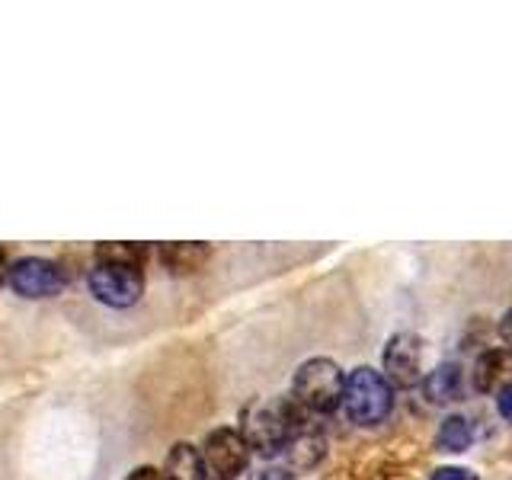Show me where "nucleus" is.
<instances>
[{
	"label": "nucleus",
	"instance_id": "nucleus-1",
	"mask_svg": "<svg viewBox=\"0 0 512 480\" xmlns=\"http://www.w3.org/2000/svg\"><path fill=\"white\" fill-rule=\"evenodd\" d=\"M304 413L308 410L295 397H276L269 404H256L244 420V439L253 452H260L266 458L279 455L304 429V423H308Z\"/></svg>",
	"mask_w": 512,
	"mask_h": 480
},
{
	"label": "nucleus",
	"instance_id": "nucleus-5",
	"mask_svg": "<svg viewBox=\"0 0 512 480\" xmlns=\"http://www.w3.org/2000/svg\"><path fill=\"white\" fill-rule=\"evenodd\" d=\"M90 292L96 301L109 304V308H132L144 295V276L141 269H128V266H109V263H96L87 276Z\"/></svg>",
	"mask_w": 512,
	"mask_h": 480
},
{
	"label": "nucleus",
	"instance_id": "nucleus-13",
	"mask_svg": "<svg viewBox=\"0 0 512 480\" xmlns=\"http://www.w3.org/2000/svg\"><path fill=\"white\" fill-rule=\"evenodd\" d=\"M471 445V429L464 416H448V420L439 426V436H436V448L439 452H464Z\"/></svg>",
	"mask_w": 512,
	"mask_h": 480
},
{
	"label": "nucleus",
	"instance_id": "nucleus-8",
	"mask_svg": "<svg viewBox=\"0 0 512 480\" xmlns=\"http://www.w3.org/2000/svg\"><path fill=\"white\" fill-rule=\"evenodd\" d=\"M160 477H164V480H208L202 452L196 445H189V442H176L170 448L167 464H164V471H160Z\"/></svg>",
	"mask_w": 512,
	"mask_h": 480
},
{
	"label": "nucleus",
	"instance_id": "nucleus-6",
	"mask_svg": "<svg viewBox=\"0 0 512 480\" xmlns=\"http://www.w3.org/2000/svg\"><path fill=\"white\" fill-rule=\"evenodd\" d=\"M384 378L391 388H413L423 381V340L416 333H397L384 346Z\"/></svg>",
	"mask_w": 512,
	"mask_h": 480
},
{
	"label": "nucleus",
	"instance_id": "nucleus-7",
	"mask_svg": "<svg viewBox=\"0 0 512 480\" xmlns=\"http://www.w3.org/2000/svg\"><path fill=\"white\" fill-rule=\"evenodd\" d=\"M10 288L20 298H52L64 288L61 269L52 260H42V256H26V260H16L7 272Z\"/></svg>",
	"mask_w": 512,
	"mask_h": 480
},
{
	"label": "nucleus",
	"instance_id": "nucleus-15",
	"mask_svg": "<svg viewBox=\"0 0 512 480\" xmlns=\"http://www.w3.org/2000/svg\"><path fill=\"white\" fill-rule=\"evenodd\" d=\"M496 410H500L503 420L512 423V384H503V388L496 391Z\"/></svg>",
	"mask_w": 512,
	"mask_h": 480
},
{
	"label": "nucleus",
	"instance_id": "nucleus-4",
	"mask_svg": "<svg viewBox=\"0 0 512 480\" xmlns=\"http://www.w3.org/2000/svg\"><path fill=\"white\" fill-rule=\"evenodd\" d=\"M205 471L212 480H234L237 474H244L250 461V445L244 439V432H237L231 426H221L215 432H208L205 448H202Z\"/></svg>",
	"mask_w": 512,
	"mask_h": 480
},
{
	"label": "nucleus",
	"instance_id": "nucleus-9",
	"mask_svg": "<svg viewBox=\"0 0 512 480\" xmlns=\"http://www.w3.org/2000/svg\"><path fill=\"white\" fill-rule=\"evenodd\" d=\"M423 388V397L429 400V404H448V400L458 397V388H461V368L452 362V365H439L432 368V372L420 381Z\"/></svg>",
	"mask_w": 512,
	"mask_h": 480
},
{
	"label": "nucleus",
	"instance_id": "nucleus-18",
	"mask_svg": "<svg viewBox=\"0 0 512 480\" xmlns=\"http://www.w3.org/2000/svg\"><path fill=\"white\" fill-rule=\"evenodd\" d=\"M125 480H164V477H160V471H157V468H151V464H144V468H135V471L128 474Z\"/></svg>",
	"mask_w": 512,
	"mask_h": 480
},
{
	"label": "nucleus",
	"instance_id": "nucleus-17",
	"mask_svg": "<svg viewBox=\"0 0 512 480\" xmlns=\"http://www.w3.org/2000/svg\"><path fill=\"white\" fill-rule=\"evenodd\" d=\"M253 480H295V477L288 468H263V471L253 474Z\"/></svg>",
	"mask_w": 512,
	"mask_h": 480
},
{
	"label": "nucleus",
	"instance_id": "nucleus-2",
	"mask_svg": "<svg viewBox=\"0 0 512 480\" xmlns=\"http://www.w3.org/2000/svg\"><path fill=\"white\" fill-rule=\"evenodd\" d=\"M394 407V388L381 372L368 365H359L356 372H349L346 388H343V410L352 423L359 426H375Z\"/></svg>",
	"mask_w": 512,
	"mask_h": 480
},
{
	"label": "nucleus",
	"instance_id": "nucleus-12",
	"mask_svg": "<svg viewBox=\"0 0 512 480\" xmlns=\"http://www.w3.org/2000/svg\"><path fill=\"white\" fill-rule=\"evenodd\" d=\"M285 455L295 468H311V464L320 461V455H324V439L314 436V432H308V429H301L298 436L288 442Z\"/></svg>",
	"mask_w": 512,
	"mask_h": 480
},
{
	"label": "nucleus",
	"instance_id": "nucleus-19",
	"mask_svg": "<svg viewBox=\"0 0 512 480\" xmlns=\"http://www.w3.org/2000/svg\"><path fill=\"white\" fill-rule=\"evenodd\" d=\"M500 333H503V340L512 346V308L503 314V320H500Z\"/></svg>",
	"mask_w": 512,
	"mask_h": 480
},
{
	"label": "nucleus",
	"instance_id": "nucleus-10",
	"mask_svg": "<svg viewBox=\"0 0 512 480\" xmlns=\"http://www.w3.org/2000/svg\"><path fill=\"white\" fill-rule=\"evenodd\" d=\"M212 256L205 244H164L160 247V260L173 272V276H186V272H199L205 260Z\"/></svg>",
	"mask_w": 512,
	"mask_h": 480
},
{
	"label": "nucleus",
	"instance_id": "nucleus-20",
	"mask_svg": "<svg viewBox=\"0 0 512 480\" xmlns=\"http://www.w3.org/2000/svg\"><path fill=\"white\" fill-rule=\"evenodd\" d=\"M7 272H10V269H7V256H4V253H0V285H4V279H7Z\"/></svg>",
	"mask_w": 512,
	"mask_h": 480
},
{
	"label": "nucleus",
	"instance_id": "nucleus-3",
	"mask_svg": "<svg viewBox=\"0 0 512 480\" xmlns=\"http://www.w3.org/2000/svg\"><path fill=\"white\" fill-rule=\"evenodd\" d=\"M346 375L333 359H308L298 365L292 381V397L308 413H333L343 404Z\"/></svg>",
	"mask_w": 512,
	"mask_h": 480
},
{
	"label": "nucleus",
	"instance_id": "nucleus-11",
	"mask_svg": "<svg viewBox=\"0 0 512 480\" xmlns=\"http://www.w3.org/2000/svg\"><path fill=\"white\" fill-rule=\"evenodd\" d=\"M506 368H509V356L503 349H490L484 352V356L477 359L474 365V388L477 391H493V388H500V381L506 375Z\"/></svg>",
	"mask_w": 512,
	"mask_h": 480
},
{
	"label": "nucleus",
	"instance_id": "nucleus-16",
	"mask_svg": "<svg viewBox=\"0 0 512 480\" xmlns=\"http://www.w3.org/2000/svg\"><path fill=\"white\" fill-rule=\"evenodd\" d=\"M429 480H477V474H471L468 468H439Z\"/></svg>",
	"mask_w": 512,
	"mask_h": 480
},
{
	"label": "nucleus",
	"instance_id": "nucleus-14",
	"mask_svg": "<svg viewBox=\"0 0 512 480\" xmlns=\"http://www.w3.org/2000/svg\"><path fill=\"white\" fill-rule=\"evenodd\" d=\"M96 263L141 269V263H144V247L141 244H100V247H96Z\"/></svg>",
	"mask_w": 512,
	"mask_h": 480
}]
</instances>
